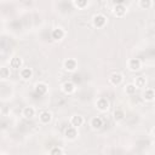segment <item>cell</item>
I'll return each mask as SVG.
<instances>
[{"instance_id":"6da1fadb","label":"cell","mask_w":155,"mask_h":155,"mask_svg":"<svg viewBox=\"0 0 155 155\" xmlns=\"http://www.w3.org/2000/svg\"><path fill=\"white\" fill-rule=\"evenodd\" d=\"M93 24L97 28H102L104 24H105V17L102 15H97L93 17Z\"/></svg>"},{"instance_id":"7a4b0ae2","label":"cell","mask_w":155,"mask_h":155,"mask_svg":"<svg viewBox=\"0 0 155 155\" xmlns=\"http://www.w3.org/2000/svg\"><path fill=\"white\" fill-rule=\"evenodd\" d=\"M115 11V15L118 16V17H122L125 13H126V7L122 5V4H116V6H115V9H114Z\"/></svg>"},{"instance_id":"3957f363","label":"cell","mask_w":155,"mask_h":155,"mask_svg":"<svg viewBox=\"0 0 155 155\" xmlns=\"http://www.w3.org/2000/svg\"><path fill=\"white\" fill-rule=\"evenodd\" d=\"M47 92V87H46V85H44V84H39V85H36V87H35V93L40 97V96H44L45 93Z\"/></svg>"},{"instance_id":"277c9868","label":"cell","mask_w":155,"mask_h":155,"mask_svg":"<svg viewBox=\"0 0 155 155\" xmlns=\"http://www.w3.org/2000/svg\"><path fill=\"white\" fill-rule=\"evenodd\" d=\"M97 107H98L100 110H107L109 107V103L105 98H101V100H98V102H97Z\"/></svg>"},{"instance_id":"5b68a950","label":"cell","mask_w":155,"mask_h":155,"mask_svg":"<svg viewBox=\"0 0 155 155\" xmlns=\"http://www.w3.org/2000/svg\"><path fill=\"white\" fill-rule=\"evenodd\" d=\"M110 81L114 85H119L122 81V75L119 74V73H114V74H112V76H110Z\"/></svg>"},{"instance_id":"8992f818","label":"cell","mask_w":155,"mask_h":155,"mask_svg":"<svg viewBox=\"0 0 155 155\" xmlns=\"http://www.w3.org/2000/svg\"><path fill=\"white\" fill-rule=\"evenodd\" d=\"M70 122H72V125L74 126V127H76V126H81V125H83V122H84V119H83V116L76 115V116H73V118H72Z\"/></svg>"},{"instance_id":"52a82bcc","label":"cell","mask_w":155,"mask_h":155,"mask_svg":"<svg viewBox=\"0 0 155 155\" xmlns=\"http://www.w3.org/2000/svg\"><path fill=\"white\" fill-rule=\"evenodd\" d=\"M141 68V61L140 60H137V58H133L130 61V69H132V70H138Z\"/></svg>"},{"instance_id":"ba28073f","label":"cell","mask_w":155,"mask_h":155,"mask_svg":"<svg viewBox=\"0 0 155 155\" xmlns=\"http://www.w3.org/2000/svg\"><path fill=\"white\" fill-rule=\"evenodd\" d=\"M91 126L93 127V128H101L102 126H103V121H102V119L101 118H93L92 119V121H91Z\"/></svg>"},{"instance_id":"9c48e42d","label":"cell","mask_w":155,"mask_h":155,"mask_svg":"<svg viewBox=\"0 0 155 155\" xmlns=\"http://www.w3.org/2000/svg\"><path fill=\"white\" fill-rule=\"evenodd\" d=\"M64 67H66L67 70H74L76 68V62L74 60H67L66 63H64Z\"/></svg>"},{"instance_id":"30bf717a","label":"cell","mask_w":155,"mask_h":155,"mask_svg":"<svg viewBox=\"0 0 155 155\" xmlns=\"http://www.w3.org/2000/svg\"><path fill=\"white\" fill-rule=\"evenodd\" d=\"M64 36V32L62 30V29H60V28H57V29H55L53 32H52V38L55 39V40H60V39H62Z\"/></svg>"},{"instance_id":"8fae6325","label":"cell","mask_w":155,"mask_h":155,"mask_svg":"<svg viewBox=\"0 0 155 155\" xmlns=\"http://www.w3.org/2000/svg\"><path fill=\"white\" fill-rule=\"evenodd\" d=\"M40 120H41L44 124H47V122H50L51 121V114L48 113V112H44L40 114Z\"/></svg>"},{"instance_id":"7c38bea8","label":"cell","mask_w":155,"mask_h":155,"mask_svg":"<svg viewBox=\"0 0 155 155\" xmlns=\"http://www.w3.org/2000/svg\"><path fill=\"white\" fill-rule=\"evenodd\" d=\"M66 136L68 138H70V140L75 138L76 137V130H75V127H68L66 130Z\"/></svg>"},{"instance_id":"4fadbf2b","label":"cell","mask_w":155,"mask_h":155,"mask_svg":"<svg viewBox=\"0 0 155 155\" xmlns=\"http://www.w3.org/2000/svg\"><path fill=\"white\" fill-rule=\"evenodd\" d=\"M63 91L66 93H72L73 91H74V85H73V83H66L63 85Z\"/></svg>"},{"instance_id":"5bb4252c","label":"cell","mask_w":155,"mask_h":155,"mask_svg":"<svg viewBox=\"0 0 155 155\" xmlns=\"http://www.w3.org/2000/svg\"><path fill=\"white\" fill-rule=\"evenodd\" d=\"M23 114H24V116H26V118H33L34 114H35V110L32 107H28V108H26L23 110Z\"/></svg>"},{"instance_id":"9a60e30c","label":"cell","mask_w":155,"mask_h":155,"mask_svg":"<svg viewBox=\"0 0 155 155\" xmlns=\"http://www.w3.org/2000/svg\"><path fill=\"white\" fill-rule=\"evenodd\" d=\"M21 64H22L21 58H17V57H15V58H12V61H11V67H12V68L17 69V68H20V67H21Z\"/></svg>"},{"instance_id":"2e32d148","label":"cell","mask_w":155,"mask_h":155,"mask_svg":"<svg viewBox=\"0 0 155 155\" xmlns=\"http://www.w3.org/2000/svg\"><path fill=\"white\" fill-rule=\"evenodd\" d=\"M21 76L23 78V79H29L30 76H32V70L29 69V68H26V69H23L22 72H21Z\"/></svg>"},{"instance_id":"e0dca14e","label":"cell","mask_w":155,"mask_h":155,"mask_svg":"<svg viewBox=\"0 0 155 155\" xmlns=\"http://www.w3.org/2000/svg\"><path fill=\"white\" fill-rule=\"evenodd\" d=\"M10 75V72L7 68L3 67V68H0V78H3V79H6L7 76Z\"/></svg>"},{"instance_id":"ac0fdd59","label":"cell","mask_w":155,"mask_h":155,"mask_svg":"<svg viewBox=\"0 0 155 155\" xmlns=\"http://www.w3.org/2000/svg\"><path fill=\"white\" fill-rule=\"evenodd\" d=\"M145 85V79L144 78H142V76H140V78H137L136 79V87H143Z\"/></svg>"},{"instance_id":"d6986e66","label":"cell","mask_w":155,"mask_h":155,"mask_svg":"<svg viewBox=\"0 0 155 155\" xmlns=\"http://www.w3.org/2000/svg\"><path fill=\"white\" fill-rule=\"evenodd\" d=\"M144 98L147 101H153V98H154V91H153V90H148V91H145Z\"/></svg>"},{"instance_id":"ffe728a7","label":"cell","mask_w":155,"mask_h":155,"mask_svg":"<svg viewBox=\"0 0 155 155\" xmlns=\"http://www.w3.org/2000/svg\"><path fill=\"white\" fill-rule=\"evenodd\" d=\"M124 112L122 110H115V113H114V118H115V120H122L124 119Z\"/></svg>"},{"instance_id":"44dd1931","label":"cell","mask_w":155,"mask_h":155,"mask_svg":"<svg viewBox=\"0 0 155 155\" xmlns=\"http://www.w3.org/2000/svg\"><path fill=\"white\" fill-rule=\"evenodd\" d=\"M75 5L83 9V7H85L87 5V0H75Z\"/></svg>"},{"instance_id":"7402d4cb","label":"cell","mask_w":155,"mask_h":155,"mask_svg":"<svg viewBox=\"0 0 155 155\" xmlns=\"http://www.w3.org/2000/svg\"><path fill=\"white\" fill-rule=\"evenodd\" d=\"M150 5H151L150 0H141V6L143 9H148V7H150Z\"/></svg>"},{"instance_id":"603a6c76","label":"cell","mask_w":155,"mask_h":155,"mask_svg":"<svg viewBox=\"0 0 155 155\" xmlns=\"http://www.w3.org/2000/svg\"><path fill=\"white\" fill-rule=\"evenodd\" d=\"M126 92H127L128 95L135 93V92H136V86H135V85H128V86L126 87Z\"/></svg>"},{"instance_id":"cb8c5ba5","label":"cell","mask_w":155,"mask_h":155,"mask_svg":"<svg viewBox=\"0 0 155 155\" xmlns=\"http://www.w3.org/2000/svg\"><path fill=\"white\" fill-rule=\"evenodd\" d=\"M50 153H51V154H63L62 149H60V148H53V149H51Z\"/></svg>"},{"instance_id":"d4e9b609","label":"cell","mask_w":155,"mask_h":155,"mask_svg":"<svg viewBox=\"0 0 155 155\" xmlns=\"http://www.w3.org/2000/svg\"><path fill=\"white\" fill-rule=\"evenodd\" d=\"M114 1H115L116 4H122V3H124V0H114Z\"/></svg>"}]
</instances>
